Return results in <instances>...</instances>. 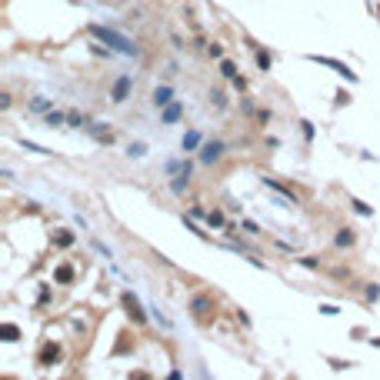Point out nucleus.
<instances>
[{
    "label": "nucleus",
    "instance_id": "1",
    "mask_svg": "<svg viewBox=\"0 0 380 380\" xmlns=\"http://www.w3.org/2000/svg\"><path fill=\"white\" fill-rule=\"evenodd\" d=\"M94 37H97V40H104L107 47H114L117 54H124V57H133V54H137L130 40L120 37V34H114V30H107V27H94Z\"/></svg>",
    "mask_w": 380,
    "mask_h": 380
},
{
    "label": "nucleus",
    "instance_id": "2",
    "mask_svg": "<svg viewBox=\"0 0 380 380\" xmlns=\"http://www.w3.org/2000/svg\"><path fill=\"white\" fill-rule=\"evenodd\" d=\"M310 60H314V63H323V67H330V70H337V74L347 77V80H357L354 70H347V63H340V60H334V57H317V54H310Z\"/></svg>",
    "mask_w": 380,
    "mask_h": 380
},
{
    "label": "nucleus",
    "instance_id": "3",
    "mask_svg": "<svg viewBox=\"0 0 380 380\" xmlns=\"http://www.w3.org/2000/svg\"><path fill=\"white\" fill-rule=\"evenodd\" d=\"M220 153H224V144H220V140H210V144H204V150H200V160H204V164H213Z\"/></svg>",
    "mask_w": 380,
    "mask_h": 380
},
{
    "label": "nucleus",
    "instance_id": "4",
    "mask_svg": "<svg viewBox=\"0 0 380 380\" xmlns=\"http://www.w3.org/2000/svg\"><path fill=\"white\" fill-rule=\"evenodd\" d=\"M220 74L227 77V80H233V87H240V90H244V77L237 74V67H233L230 60H224V63H220Z\"/></svg>",
    "mask_w": 380,
    "mask_h": 380
},
{
    "label": "nucleus",
    "instance_id": "5",
    "mask_svg": "<svg viewBox=\"0 0 380 380\" xmlns=\"http://www.w3.org/2000/svg\"><path fill=\"white\" fill-rule=\"evenodd\" d=\"M127 94H130V77H120V80L114 84V100H117V104H124Z\"/></svg>",
    "mask_w": 380,
    "mask_h": 380
},
{
    "label": "nucleus",
    "instance_id": "6",
    "mask_svg": "<svg viewBox=\"0 0 380 380\" xmlns=\"http://www.w3.org/2000/svg\"><path fill=\"white\" fill-rule=\"evenodd\" d=\"M180 114H184V107H180V104H167V107H164V124H177Z\"/></svg>",
    "mask_w": 380,
    "mask_h": 380
},
{
    "label": "nucleus",
    "instance_id": "7",
    "mask_svg": "<svg viewBox=\"0 0 380 380\" xmlns=\"http://www.w3.org/2000/svg\"><path fill=\"white\" fill-rule=\"evenodd\" d=\"M170 97H173L170 87H157V90H153V104H157V107H167V104H170Z\"/></svg>",
    "mask_w": 380,
    "mask_h": 380
},
{
    "label": "nucleus",
    "instance_id": "8",
    "mask_svg": "<svg viewBox=\"0 0 380 380\" xmlns=\"http://www.w3.org/2000/svg\"><path fill=\"white\" fill-rule=\"evenodd\" d=\"M124 304H127V310H130V317H133V320H137V323L144 320V310H140V304L133 300L130 294H124Z\"/></svg>",
    "mask_w": 380,
    "mask_h": 380
},
{
    "label": "nucleus",
    "instance_id": "9",
    "mask_svg": "<svg viewBox=\"0 0 380 380\" xmlns=\"http://www.w3.org/2000/svg\"><path fill=\"white\" fill-rule=\"evenodd\" d=\"M180 147H184V150H197V147H200V133H197V130L184 133V140H180Z\"/></svg>",
    "mask_w": 380,
    "mask_h": 380
},
{
    "label": "nucleus",
    "instance_id": "10",
    "mask_svg": "<svg viewBox=\"0 0 380 380\" xmlns=\"http://www.w3.org/2000/svg\"><path fill=\"white\" fill-rule=\"evenodd\" d=\"M193 310H197V314H207L210 300H207V297H193Z\"/></svg>",
    "mask_w": 380,
    "mask_h": 380
},
{
    "label": "nucleus",
    "instance_id": "11",
    "mask_svg": "<svg viewBox=\"0 0 380 380\" xmlns=\"http://www.w3.org/2000/svg\"><path fill=\"white\" fill-rule=\"evenodd\" d=\"M60 124H63V114H60V110H50V114H47V127H60Z\"/></svg>",
    "mask_w": 380,
    "mask_h": 380
},
{
    "label": "nucleus",
    "instance_id": "12",
    "mask_svg": "<svg viewBox=\"0 0 380 380\" xmlns=\"http://www.w3.org/2000/svg\"><path fill=\"white\" fill-rule=\"evenodd\" d=\"M67 120H70L74 127H90V124H87V117H80V114H67Z\"/></svg>",
    "mask_w": 380,
    "mask_h": 380
},
{
    "label": "nucleus",
    "instance_id": "13",
    "mask_svg": "<svg viewBox=\"0 0 380 380\" xmlns=\"http://www.w3.org/2000/svg\"><path fill=\"white\" fill-rule=\"evenodd\" d=\"M350 244H354V237H350L347 230H343V233H337V247H350Z\"/></svg>",
    "mask_w": 380,
    "mask_h": 380
},
{
    "label": "nucleus",
    "instance_id": "14",
    "mask_svg": "<svg viewBox=\"0 0 380 380\" xmlns=\"http://www.w3.org/2000/svg\"><path fill=\"white\" fill-rule=\"evenodd\" d=\"M47 107H50V104H47V100H43V97H37V100H34V104H30V110H37V114H43V110H47Z\"/></svg>",
    "mask_w": 380,
    "mask_h": 380
},
{
    "label": "nucleus",
    "instance_id": "15",
    "mask_svg": "<svg viewBox=\"0 0 380 380\" xmlns=\"http://www.w3.org/2000/svg\"><path fill=\"white\" fill-rule=\"evenodd\" d=\"M127 153H130V157H144V153H147V147H144V144H133Z\"/></svg>",
    "mask_w": 380,
    "mask_h": 380
},
{
    "label": "nucleus",
    "instance_id": "16",
    "mask_svg": "<svg viewBox=\"0 0 380 380\" xmlns=\"http://www.w3.org/2000/svg\"><path fill=\"white\" fill-rule=\"evenodd\" d=\"M257 63H260V70H270V57L267 54H257Z\"/></svg>",
    "mask_w": 380,
    "mask_h": 380
},
{
    "label": "nucleus",
    "instance_id": "17",
    "mask_svg": "<svg viewBox=\"0 0 380 380\" xmlns=\"http://www.w3.org/2000/svg\"><path fill=\"white\" fill-rule=\"evenodd\" d=\"M207 220H210V227H220V224H224V217H220V213H207Z\"/></svg>",
    "mask_w": 380,
    "mask_h": 380
},
{
    "label": "nucleus",
    "instance_id": "18",
    "mask_svg": "<svg viewBox=\"0 0 380 380\" xmlns=\"http://www.w3.org/2000/svg\"><path fill=\"white\" fill-rule=\"evenodd\" d=\"M210 100H213L217 107H224V94H220V90H213V94H210Z\"/></svg>",
    "mask_w": 380,
    "mask_h": 380
}]
</instances>
